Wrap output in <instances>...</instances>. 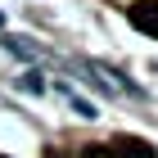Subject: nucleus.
Returning a JSON list of instances; mask_svg holds the SVG:
<instances>
[{
	"mask_svg": "<svg viewBox=\"0 0 158 158\" xmlns=\"http://www.w3.org/2000/svg\"><path fill=\"white\" fill-rule=\"evenodd\" d=\"M109 154L113 158H158V149L149 145V140H140V135H113Z\"/></svg>",
	"mask_w": 158,
	"mask_h": 158,
	"instance_id": "obj_1",
	"label": "nucleus"
},
{
	"mask_svg": "<svg viewBox=\"0 0 158 158\" xmlns=\"http://www.w3.org/2000/svg\"><path fill=\"white\" fill-rule=\"evenodd\" d=\"M127 18H131L135 32L158 36V0H140V5H131V9H127Z\"/></svg>",
	"mask_w": 158,
	"mask_h": 158,
	"instance_id": "obj_2",
	"label": "nucleus"
},
{
	"mask_svg": "<svg viewBox=\"0 0 158 158\" xmlns=\"http://www.w3.org/2000/svg\"><path fill=\"white\" fill-rule=\"evenodd\" d=\"M77 158H113V154H109V145H86Z\"/></svg>",
	"mask_w": 158,
	"mask_h": 158,
	"instance_id": "obj_3",
	"label": "nucleus"
},
{
	"mask_svg": "<svg viewBox=\"0 0 158 158\" xmlns=\"http://www.w3.org/2000/svg\"><path fill=\"white\" fill-rule=\"evenodd\" d=\"M41 158H73V154H63V149H45Z\"/></svg>",
	"mask_w": 158,
	"mask_h": 158,
	"instance_id": "obj_4",
	"label": "nucleus"
},
{
	"mask_svg": "<svg viewBox=\"0 0 158 158\" xmlns=\"http://www.w3.org/2000/svg\"><path fill=\"white\" fill-rule=\"evenodd\" d=\"M0 158H9V154H0Z\"/></svg>",
	"mask_w": 158,
	"mask_h": 158,
	"instance_id": "obj_5",
	"label": "nucleus"
}]
</instances>
